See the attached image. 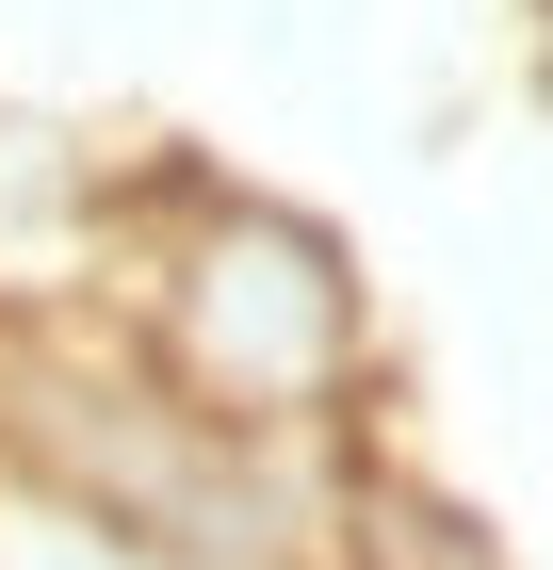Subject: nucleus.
I'll list each match as a JSON object with an SVG mask.
<instances>
[{
    "label": "nucleus",
    "mask_w": 553,
    "mask_h": 570,
    "mask_svg": "<svg viewBox=\"0 0 553 570\" xmlns=\"http://www.w3.org/2000/svg\"><path fill=\"white\" fill-rule=\"evenodd\" d=\"M130 309H147V375L260 456L342 424V392H358V262L277 196H179Z\"/></svg>",
    "instance_id": "1"
},
{
    "label": "nucleus",
    "mask_w": 553,
    "mask_h": 570,
    "mask_svg": "<svg viewBox=\"0 0 553 570\" xmlns=\"http://www.w3.org/2000/svg\"><path fill=\"white\" fill-rule=\"evenodd\" d=\"M0 570H164V554H130V538H98V522H66V505H49L33 554H0Z\"/></svg>",
    "instance_id": "2"
}]
</instances>
